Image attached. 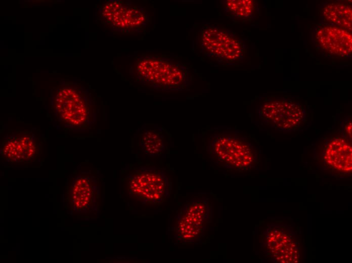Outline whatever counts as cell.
Listing matches in <instances>:
<instances>
[{
	"instance_id": "cell-1",
	"label": "cell",
	"mask_w": 352,
	"mask_h": 263,
	"mask_svg": "<svg viewBox=\"0 0 352 263\" xmlns=\"http://www.w3.org/2000/svg\"><path fill=\"white\" fill-rule=\"evenodd\" d=\"M209 157L226 169L246 170L257 163L258 151L246 137L234 131L215 133L208 140Z\"/></svg>"
},
{
	"instance_id": "cell-2",
	"label": "cell",
	"mask_w": 352,
	"mask_h": 263,
	"mask_svg": "<svg viewBox=\"0 0 352 263\" xmlns=\"http://www.w3.org/2000/svg\"><path fill=\"white\" fill-rule=\"evenodd\" d=\"M130 197L143 204H158L170 195V185L166 173L155 167H140L126 176Z\"/></svg>"
},
{
	"instance_id": "cell-3",
	"label": "cell",
	"mask_w": 352,
	"mask_h": 263,
	"mask_svg": "<svg viewBox=\"0 0 352 263\" xmlns=\"http://www.w3.org/2000/svg\"><path fill=\"white\" fill-rule=\"evenodd\" d=\"M211 211L207 198L193 199L186 202L175 217L176 239L185 243H194L201 240L210 220Z\"/></svg>"
},
{
	"instance_id": "cell-4",
	"label": "cell",
	"mask_w": 352,
	"mask_h": 263,
	"mask_svg": "<svg viewBox=\"0 0 352 263\" xmlns=\"http://www.w3.org/2000/svg\"><path fill=\"white\" fill-rule=\"evenodd\" d=\"M137 72L143 81L157 89L177 90L187 83V75L181 67L164 59H142L137 63Z\"/></svg>"
},
{
	"instance_id": "cell-5",
	"label": "cell",
	"mask_w": 352,
	"mask_h": 263,
	"mask_svg": "<svg viewBox=\"0 0 352 263\" xmlns=\"http://www.w3.org/2000/svg\"><path fill=\"white\" fill-rule=\"evenodd\" d=\"M258 113L267 125L285 131L298 129L306 118V110L301 104L284 99L266 101Z\"/></svg>"
},
{
	"instance_id": "cell-6",
	"label": "cell",
	"mask_w": 352,
	"mask_h": 263,
	"mask_svg": "<svg viewBox=\"0 0 352 263\" xmlns=\"http://www.w3.org/2000/svg\"><path fill=\"white\" fill-rule=\"evenodd\" d=\"M311 35L315 47L326 54L338 58L351 57V32L322 21L314 26Z\"/></svg>"
},
{
	"instance_id": "cell-7",
	"label": "cell",
	"mask_w": 352,
	"mask_h": 263,
	"mask_svg": "<svg viewBox=\"0 0 352 263\" xmlns=\"http://www.w3.org/2000/svg\"><path fill=\"white\" fill-rule=\"evenodd\" d=\"M202 46L207 53L229 61L242 57V42L227 32L214 27H208L201 34Z\"/></svg>"
},
{
	"instance_id": "cell-8",
	"label": "cell",
	"mask_w": 352,
	"mask_h": 263,
	"mask_svg": "<svg viewBox=\"0 0 352 263\" xmlns=\"http://www.w3.org/2000/svg\"><path fill=\"white\" fill-rule=\"evenodd\" d=\"M265 246L269 255L282 263L299 261V247L293 236L287 229L278 226L265 231Z\"/></svg>"
},
{
	"instance_id": "cell-9",
	"label": "cell",
	"mask_w": 352,
	"mask_h": 263,
	"mask_svg": "<svg viewBox=\"0 0 352 263\" xmlns=\"http://www.w3.org/2000/svg\"><path fill=\"white\" fill-rule=\"evenodd\" d=\"M58 91L56 96V108L60 113L61 119L76 126L87 124L90 113L85 105L86 99H82L74 90L71 89L63 88L61 91Z\"/></svg>"
},
{
	"instance_id": "cell-10",
	"label": "cell",
	"mask_w": 352,
	"mask_h": 263,
	"mask_svg": "<svg viewBox=\"0 0 352 263\" xmlns=\"http://www.w3.org/2000/svg\"><path fill=\"white\" fill-rule=\"evenodd\" d=\"M103 15L117 28L130 29L140 26L145 20L144 13L124 3L113 2L104 8Z\"/></svg>"
},
{
	"instance_id": "cell-11",
	"label": "cell",
	"mask_w": 352,
	"mask_h": 263,
	"mask_svg": "<svg viewBox=\"0 0 352 263\" xmlns=\"http://www.w3.org/2000/svg\"><path fill=\"white\" fill-rule=\"evenodd\" d=\"M324 159L332 168L349 172L352 170V147L346 139L336 138L327 145Z\"/></svg>"
},
{
	"instance_id": "cell-12",
	"label": "cell",
	"mask_w": 352,
	"mask_h": 263,
	"mask_svg": "<svg viewBox=\"0 0 352 263\" xmlns=\"http://www.w3.org/2000/svg\"><path fill=\"white\" fill-rule=\"evenodd\" d=\"M37 152L35 141L29 136L7 140L3 145L2 155L13 162H27L34 159Z\"/></svg>"
},
{
	"instance_id": "cell-13",
	"label": "cell",
	"mask_w": 352,
	"mask_h": 263,
	"mask_svg": "<svg viewBox=\"0 0 352 263\" xmlns=\"http://www.w3.org/2000/svg\"><path fill=\"white\" fill-rule=\"evenodd\" d=\"M98 190L95 180L89 176H81L75 182L72 190V203L78 211L91 208L97 201Z\"/></svg>"
},
{
	"instance_id": "cell-14",
	"label": "cell",
	"mask_w": 352,
	"mask_h": 263,
	"mask_svg": "<svg viewBox=\"0 0 352 263\" xmlns=\"http://www.w3.org/2000/svg\"><path fill=\"white\" fill-rule=\"evenodd\" d=\"M322 21L351 32L352 9L349 4L335 1L327 2L322 7Z\"/></svg>"
},
{
	"instance_id": "cell-15",
	"label": "cell",
	"mask_w": 352,
	"mask_h": 263,
	"mask_svg": "<svg viewBox=\"0 0 352 263\" xmlns=\"http://www.w3.org/2000/svg\"><path fill=\"white\" fill-rule=\"evenodd\" d=\"M140 146L148 155H157L164 149L163 137L158 132L146 129L141 137Z\"/></svg>"
},
{
	"instance_id": "cell-16",
	"label": "cell",
	"mask_w": 352,
	"mask_h": 263,
	"mask_svg": "<svg viewBox=\"0 0 352 263\" xmlns=\"http://www.w3.org/2000/svg\"><path fill=\"white\" fill-rule=\"evenodd\" d=\"M226 6L232 15L242 18L250 17L254 9V2L251 0H228Z\"/></svg>"
},
{
	"instance_id": "cell-17",
	"label": "cell",
	"mask_w": 352,
	"mask_h": 263,
	"mask_svg": "<svg viewBox=\"0 0 352 263\" xmlns=\"http://www.w3.org/2000/svg\"><path fill=\"white\" fill-rule=\"evenodd\" d=\"M351 121L346 122L344 126V132L346 137L351 139Z\"/></svg>"
}]
</instances>
